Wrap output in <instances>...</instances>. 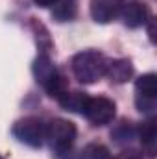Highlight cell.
<instances>
[{"instance_id": "5b68a950", "label": "cell", "mask_w": 157, "mask_h": 159, "mask_svg": "<svg viewBox=\"0 0 157 159\" xmlns=\"http://www.w3.org/2000/svg\"><path fill=\"white\" fill-rule=\"evenodd\" d=\"M117 106L107 96H89L83 107V117L92 126H105L115 119Z\"/></svg>"}, {"instance_id": "7a4b0ae2", "label": "cell", "mask_w": 157, "mask_h": 159, "mask_svg": "<svg viewBox=\"0 0 157 159\" xmlns=\"http://www.w3.org/2000/svg\"><path fill=\"white\" fill-rule=\"evenodd\" d=\"M34 76L37 80V83L43 85V89L48 93V96L59 100L67 91V80L65 76L56 69V65L52 63V59L46 54H39L34 61Z\"/></svg>"}, {"instance_id": "ba28073f", "label": "cell", "mask_w": 157, "mask_h": 159, "mask_svg": "<svg viewBox=\"0 0 157 159\" xmlns=\"http://www.w3.org/2000/svg\"><path fill=\"white\" fill-rule=\"evenodd\" d=\"M105 76L111 80L113 83H126L128 80L133 76V65L129 59H113L107 61V69H105Z\"/></svg>"}, {"instance_id": "30bf717a", "label": "cell", "mask_w": 157, "mask_h": 159, "mask_svg": "<svg viewBox=\"0 0 157 159\" xmlns=\"http://www.w3.org/2000/svg\"><path fill=\"white\" fill-rule=\"evenodd\" d=\"M78 13V0H57L52 9V17L59 22H69Z\"/></svg>"}, {"instance_id": "277c9868", "label": "cell", "mask_w": 157, "mask_h": 159, "mask_svg": "<svg viewBox=\"0 0 157 159\" xmlns=\"http://www.w3.org/2000/svg\"><path fill=\"white\" fill-rule=\"evenodd\" d=\"M44 129L46 124L39 117H24L13 124V135L22 144H28L32 148H39L44 141Z\"/></svg>"}, {"instance_id": "4fadbf2b", "label": "cell", "mask_w": 157, "mask_h": 159, "mask_svg": "<svg viewBox=\"0 0 157 159\" xmlns=\"http://www.w3.org/2000/svg\"><path fill=\"white\" fill-rule=\"evenodd\" d=\"M81 159H113V157H111V152H109L107 146H104L100 143H91L83 148Z\"/></svg>"}, {"instance_id": "9c48e42d", "label": "cell", "mask_w": 157, "mask_h": 159, "mask_svg": "<svg viewBox=\"0 0 157 159\" xmlns=\"http://www.w3.org/2000/svg\"><path fill=\"white\" fill-rule=\"evenodd\" d=\"M139 139L142 144V150L150 156L155 157L157 152V124L155 120H148L139 128Z\"/></svg>"}, {"instance_id": "8fae6325", "label": "cell", "mask_w": 157, "mask_h": 159, "mask_svg": "<svg viewBox=\"0 0 157 159\" xmlns=\"http://www.w3.org/2000/svg\"><path fill=\"white\" fill-rule=\"evenodd\" d=\"M137 98H157V76L154 72L142 74L135 81Z\"/></svg>"}, {"instance_id": "6da1fadb", "label": "cell", "mask_w": 157, "mask_h": 159, "mask_svg": "<svg viewBox=\"0 0 157 159\" xmlns=\"http://www.w3.org/2000/svg\"><path fill=\"white\" fill-rule=\"evenodd\" d=\"M107 57L98 50H83L72 57V74L79 83H94L105 76Z\"/></svg>"}, {"instance_id": "5bb4252c", "label": "cell", "mask_w": 157, "mask_h": 159, "mask_svg": "<svg viewBox=\"0 0 157 159\" xmlns=\"http://www.w3.org/2000/svg\"><path fill=\"white\" fill-rule=\"evenodd\" d=\"M115 159H142V156H141L137 150L129 148V150H122V152H120Z\"/></svg>"}, {"instance_id": "7c38bea8", "label": "cell", "mask_w": 157, "mask_h": 159, "mask_svg": "<svg viewBox=\"0 0 157 159\" xmlns=\"http://www.w3.org/2000/svg\"><path fill=\"white\" fill-rule=\"evenodd\" d=\"M89 94L85 93H79V91H74V93H65L57 102L61 104L63 109L67 111H74V113H83V107H85V102H87Z\"/></svg>"}, {"instance_id": "9a60e30c", "label": "cell", "mask_w": 157, "mask_h": 159, "mask_svg": "<svg viewBox=\"0 0 157 159\" xmlns=\"http://www.w3.org/2000/svg\"><path fill=\"white\" fill-rule=\"evenodd\" d=\"M37 6H41V7H50V6H54L57 0H34Z\"/></svg>"}, {"instance_id": "3957f363", "label": "cell", "mask_w": 157, "mask_h": 159, "mask_svg": "<svg viewBox=\"0 0 157 159\" xmlns=\"http://www.w3.org/2000/svg\"><path fill=\"white\" fill-rule=\"evenodd\" d=\"M76 135H78V129H76L74 122L65 119L50 120L44 129V139H48L50 146L59 154H65L67 150H70Z\"/></svg>"}, {"instance_id": "8992f818", "label": "cell", "mask_w": 157, "mask_h": 159, "mask_svg": "<svg viewBox=\"0 0 157 159\" xmlns=\"http://www.w3.org/2000/svg\"><path fill=\"white\" fill-rule=\"evenodd\" d=\"M91 17L98 24H107L120 15L122 0H91Z\"/></svg>"}, {"instance_id": "52a82bcc", "label": "cell", "mask_w": 157, "mask_h": 159, "mask_svg": "<svg viewBox=\"0 0 157 159\" xmlns=\"http://www.w3.org/2000/svg\"><path fill=\"white\" fill-rule=\"evenodd\" d=\"M120 15H122V20L128 28H141L150 20V11H148L146 4H142V2L122 4Z\"/></svg>"}, {"instance_id": "2e32d148", "label": "cell", "mask_w": 157, "mask_h": 159, "mask_svg": "<svg viewBox=\"0 0 157 159\" xmlns=\"http://www.w3.org/2000/svg\"><path fill=\"white\" fill-rule=\"evenodd\" d=\"M0 159H4V157H2V156H0Z\"/></svg>"}]
</instances>
